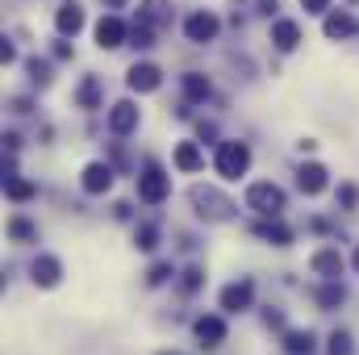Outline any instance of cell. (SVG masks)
I'll return each mask as SVG.
<instances>
[{"label": "cell", "instance_id": "1", "mask_svg": "<svg viewBox=\"0 0 359 355\" xmlns=\"http://www.w3.org/2000/svg\"><path fill=\"white\" fill-rule=\"evenodd\" d=\"M213 168H217L226 180L247 176V168H251V151H247V142H217V159H213Z\"/></svg>", "mask_w": 359, "mask_h": 355}, {"label": "cell", "instance_id": "2", "mask_svg": "<svg viewBox=\"0 0 359 355\" xmlns=\"http://www.w3.org/2000/svg\"><path fill=\"white\" fill-rule=\"evenodd\" d=\"M192 205L205 222H226L234 213V201H226L217 188H192Z\"/></svg>", "mask_w": 359, "mask_h": 355}, {"label": "cell", "instance_id": "3", "mask_svg": "<svg viewBox=\"0 0 359 355\" xmlns=\"http://www.w3.org/2000/svg\"><path fill=\"white\" fill-rule=\"evenodd\" d=\"M247 205H251L259 217H280V209H284V192H280L271 180L251 184V188H247Z\"/></svg>", "mask_w": 359, "mask_h": 355}, {"label": "cell", "instance_id": "4", "mask_svg": "<svg viewBox=\"0 0 359 355\" xmlns=\"http://www.w3.org/2000/svg\"><path fill=\"white\" fill-rule=\"evenodd\" d=\"M138 196H142L147 205L168 201V196H172V176H168V172H159V168H147V172L138 176Z\"/></svg>", "mask_w": 359, "mask_h": 355}, {"label": "cell", "instance_id": "5", "mask_svg": "<svg viewBox=\"0 0 359 355\" xmlns=\"http://www.w3.org/2000/svg\"><path fill=\"white\" fill-rule=\"evenodd\" d=\"M251 301H255V284L251 280H238V284L222 288V309L226 314H243V309H251Z\"/></svg>", "mask_w": 359, "mask_h": 355}, {"label": "cell", "instance_id": "6", "mask_svg": "<svg viewBox=\"0 0 359 355\" xmlns=\"http://www.w3.org/2000/svg\"><path fill=\"white\" fill-rule=\"evenodd\" d=\"M217 29H222V21H217L213 13H192V17L184 21L188 42H213V38H217Z\"/></svg>", "mask_w": 359, "mask_h": 355}, {"label": "cell", "instance_id": "7", "mask_svg": "<svg viewBox=\"0 0 359 355\" xmlns=\"http://www.w3.org/2000/svg\"><path fill=\"white\" fill-rule=\"evenodd\" d=\"M109 188H113V168H109V163H88V168H84V192L100 196V192H109Z\"/></svg>", "mask_w": 359, "mask_h": 355}, {"label": "cell", "instance_id": "8", "mask_svg": "<svg viewBox=\"0 0 359 355\" xmlns=\"http://www.w3.org/2000/svg\"><path fill=\"white\" fill-rule=\"evenodd\" d=\"M309 267H313L318 276H326V280H339V276H343V255H339L334 247H322V251L309 260Z\"/></svg>", "mask_w": 359, "mask_h": 355}, {"label": "cell", "instance_id": "9", "mask_svg": "<svg viewBox=\"0 0 359 355\" xmlns=\"http://www.w3.org/2000/svg\"><path fill=\"white\" fill-rule=\"evenodd\" d=\"M126 80H130L134 92H155L159 84H163V80H159V67H151V63H134Z\"/></svg>", "mask_w": 359, "mask_h": 355}, {"label": "cell", "instance_id": "10", "mask_svg": "<svg viewBox=\"0 0 359 355\" xmlns=\"http://www.w3.org/2000/svg\"><path fill=\"white\" fill-rule=\"evenodd\" d=\"M126 34H130V29H126V25H121L117 17H100V25H96V42H100L104 51L121 46V42H126Z\"/></svg>", "mask_w": 359, "mask_h": 355}, {"label": "cell", "instance_id": "11", "mask_svg": "<svg viewBox=\"0 0 359 355\" xmlns=\"http://www.w3.org/2000/svg\"><path fill=\"white\" fill-rule=\"evenodd\" d=\"M134 126H138V109H134L130 100H121V105L109 109V130H113V134H130Z\"/></svg>", "mask_w": 359, "mask_h": 355}, {"label": "cell", "instance_id": "12", "mask_svg": "<svg viewBox=\"0 0 359 355\" xmlns=\"http://www.w3.org/2000/svg\"><path fill=\"white\" fill-rule=\"evenodd\" d=\"M297 188H301L305 196H318V192L326 188V168H322V163H305V168L297 172Z\"/></svg>", "mask_w": 359, "mask_h": 355}, {"label": "cell", "instance_id": "13", "mask_svg": "<svg viewBox=\"0 0 359 355\" xmlns=\"http://www.w3.org/2000/svg\"><path fill=\"white\" fill-rule=\"evenodd\" d=\"M59 276H63V264H59L55 255H38V260H34V284L55 288V284H59Z\"/></svg>", "mask_w": 359, "mask_h": 355}, {"label": "cell", "instance_id": "14", "mask_svg": "<svg viewBox=\"0 0 359 355\" xmlns=\"http://www.w3.org/2000/svg\"><path fill=\"white\" fill-rule=\"evenodd\" d=\"M55 25H59V34H72V38H76V34L84 29V8H80L76 0H72V4H63V8H59V17H55Z\"/></svg>", "mask_w": 359, "mask_h": 355}, {"label": "cell", "instance_id": "15", "mask_svg": "<svg viewBox=\"0 0 359 355\" xmlns=\"http://www.w3.org/2000/svg\"><path fill=\"white\" fill-rule=\"evenodd\" d=\"M192 330H196V339H201L205 347H217V343L226 339V322H222V318H196Z\"/></svg>", "mask_w": 359, "mask_h": 355}, {"label": "cell", "instance_id": "16", "mask_svg": "<svg viewBox=\"0 0 359 355\" xmlns=\"http://www.w3.org/2000/svg\"><path fill=\"white\" fill-rule=\"evenodd\" d=\"M271 42H276L280 51H292V46L301 42V25H297V21H276V25H271Z\"/></svg>", "mask_w": 359, "mask_h": 355}, {"label": "cell", "instance_id": "17", "mask_svg": "<svg viewBox=\"0 0 359 355\" xmlns=\"http://www.w3.org/2000/svg\"><path fill=\"white\" fill-rule=\"evenodd\" d=\"M255 234H259V239H268V243H276V247H288V243H292V230H288L284 222H276V217L259 222V226H255Z\"/></svg>", "mask_w": 359, "mask_h": 355}, {"label": "cell", "instance_id": "18", "mask_svg": "<svg viewBox=\"0 0 359 355\" xmlns=\"http://www.w3.org/2000/svg\"><path fill=\"white\" fill-rule=\"evenodd\" d=\"M176 168L180 172H201L205 168V155L196 151V142H180L176 147Z\"/></svg>", "mask_w": 359, "mask_h": 355}, {"label": "cell", "instance_id": "19", "mask_svg": "<svg viewBox=\"0 0 359 355\" xmlns=\"http://www.w3.org/2000/svg\"><path fill=\"white\" fill-rule=\"evenodd\" d=\"M359 25H355V17L351 13H330L326 17V38H351Z\"/></svg>", "mask_w": 359, "mask_h": 355}, {"label": "cell", "instance_id": "20", "mask_svg": "<svg viewBox=\"0 0 359 355\" xmlns=\"http://www.w3.org/2000/svg\"><path fill=\"white\" fill-rule=\"evenodd\" d=\"M38 188H34V180H21V176H4V196L8 201H29Z\"/></svg>", "mask_w": 359, "mask_h": 355}, {"label": "cell", "instance_id": "21", "mask_svg": "<svg viewBox=\"0 0 359 355\" xmlns=\"http://www.w3.org/2000/svg\"><path fill=\"white\" fill-rule=\"evenodd\" d=\"M284 351L288 355H309L313 351V335H309V330H288V335H284Z\"/></svg>", "mask_w": 359, "mask_h": 355}, {"label": "cell", "instance_id": "22", "mask_svg": "<svg viewBox=\"0 0 359 355\" xmlns=\"http://www.w3.org/2000/svg\"><path fill=\"white\" fill-rule=\"evenodd\" d=\"M184 96H188V100H205V96H209V80L196 76V72H188V76H184Z\"/></svg>", "mask_w": 359, "mask_h": 355}, {"label": "cell", "instance_id": "23", "mask_svg": "<svg viewBox=\"0 0 359 355\" xmlns=\"http://www.w3.org/2000/svg\"><path fill=\"white\" fill-rule=\"evenodd\" d=\"M76 100H80L84 109H96V100H100V84H96V76H88V80L80 84V92H76Z\"/></svg>", "mask_w": 359, "mask_h": 355}, {"label": "cell", "instance_id": "24", "mask_svg": "<svg viewBox=\"0 0 359 355\" xmlns=\"http://www.w3.org/2000/svg\"><path fill=\"white\" fill-rule=\"evenodd\" d=\"M343 297H347V293H343V284H326V288L318 293V301H322L326 309H334V305H343Z\"/></svg>", "mask_w": 359, "mask_h": 355}, {"label": "cell", "instance_id": "25", "mask_svg": "<svg viewBox=\"0 0 359 355\" xmlns=\"http://www.w3.org/2000/svg\"><path fill=\"white\" fill-rule=\"evenodd\" d=\"M330 355H351V335L347 330H334L330 335Z\"/></svg>", "mask_w": 359, "mask_h": 355}, {"label": "cell", "instance_id": "26", "mask_svg": "<svg viewBox=\"0 0 359 355\" xmlns=\"http://www.w3.org/2000/svg\"><path fill=\"white\" fill-rule=\"evenodd\" d=\"M155 226H138V234H134V243H138V251H155Z\"/></svg>", "mask_w": 359, "mask_h": 355}, {"label": "cell", "instance_id": "27", "mask_svg": "<svg viewBox=\"0 0 359 355\" xmlns=\"http://www.w3.org/2000/svg\"><path fill=\"white\" fill-rule=\"evenodd\" d=\"M130 38H134V46H151V21H138L130 29Z\"/></svg>", "mask_w": 359, "mask_h": 355}, {"label": "cell", "instance_id": "28", "mask_svg": "<svg viewBox=\"0 0 359 355\" xmlns=\"http://www.w3.org/2000/svg\"><path fill=\"white\" fill-rule=\"evenodd\" d=\"M8 234H13V239H21V243H25V239H34V234H38V230H34V226H29V222H21V217H17V222H8Z\"/></svg>", "mask_w": 359, "mask_h": 355}, {"label": "cell", "instance_id": "29", "mask_svg": "<svg viewBox=\"0 0 359 355\" xmlns=\"http://www.w3.org/2000/svg\"><path fill=\"white\" fill-rule=\"evenodd\" d=\"M168 276H172V264H155L151 272H147V284H163Z\"/></svg>", "mask_w": 359, "mask_h": 355}, {"label": "cell", "instance_id": "30", "mask_svg": "<svg viewBox=\"0 0 359 355\" xmlns=\"http://www.w3.org/2000/svg\"><path fill=\"white\" fill-rule=\"evenodd\" d=\"M201 280H205V272H201V267H188V272H184V288H188V293H196V288H201Z\"/></svg>", "mask_w": 359, "mask_h": 355}, {"label": "cell", "instance_id": "31", "mask_svg": "<svg viewBox=\"0 0 359 355\" xmlns=\"http://www.w3.org/2000/svg\"><path fill=\"white\" fill-rule=\"evenodd\" d=\"M339 201H343V205L351 209V205H355V201H359V192H355V188H351V184H343V188H339Z\"/></svg>", "mask_w": 359, "mask_h": 355}, {"label": "cell", "instance_id": "32", "mask_svg": "<svg viewBox=\"0 0 359 355\" xmlns=\"http://www.w3.org/2000/svg\"><path fill=\"white\" fill-rule=\"evenodd\" d=\"M305 4V13H326L330 8V0H301Z\"/></svg>", "mask_w": 359, "mask_h": 355}, {"label": "cell", "instance_id": "33", "mask_svg": "<svg viewBox=\"0 0 359 355\" xmlns=\"http://www.w3.org/2000/svg\"><path fill=\"white\" fill-rule=\"evenodd\" d=\"M196 134H201V138H217V126H213V121H201Z\"/></svg>", "mask_w": 359, "mask_h": 355}, {"label": "cell", "instance_id": "34", "mask_svg": "<svg viewBox=\"0 0 359 355\" xmlns=\"http://www.w3.org/2000/svg\"><path fill=\"white\" fill-rule=\"evenodd\" d=\"M351 264H355V272H359V247H355V260H351Z\"/></svg>", "mask_w": 359, "mask_h": 355}, {"label": "cell", "instance_id": "35", "mask_svg": "<svg viewBox=\"0 0 359 355\" xmlns=\"http://www.w3.org/2000/svg\"><path fill=\"white\" fill-rule=\"evenodd\" d=\"M109 4H121V0H109Z\"/></svg>", "mask_w": 359, "mask_h": 355}]
</instances>
